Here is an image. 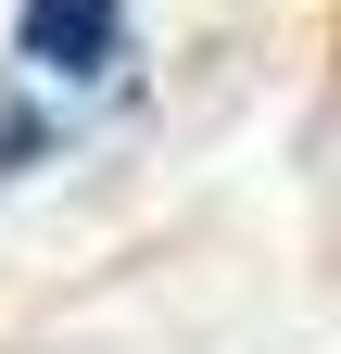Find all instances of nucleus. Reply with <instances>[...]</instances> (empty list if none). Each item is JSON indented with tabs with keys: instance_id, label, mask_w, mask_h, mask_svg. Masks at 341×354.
<instances>
[{
	"instance_id": "obj_2",
	"label": "nucleus",
	"mask_w": 341,
	"mask_h": 354,
	"mask_svg": "<svg viewBox=\"0 0 341 354\" xmlns=\"http://www.w3.org/2000/svg\"><path fill=\"white\" fill-rule=\"evenodd\" d=\"M26 152H38V127L13 114V88H0V165H26Z\"/></svg>"
},
{
	"instance_id": "obj_1",
	"label": "nucleus",
	"mask_w": 341,
	"mask_h": 354,
	"mask_svg": "<svg viewBox=\"0 0 341 354\" xmlns=\"http://www.w3.org/2000/svg\"><path fill=\"white\" fill-rule=\"evenodd\" d=\"M26 76H51V88H76V76H114V51H126V0H26Z\"/></svg>"
}]
</instances>
